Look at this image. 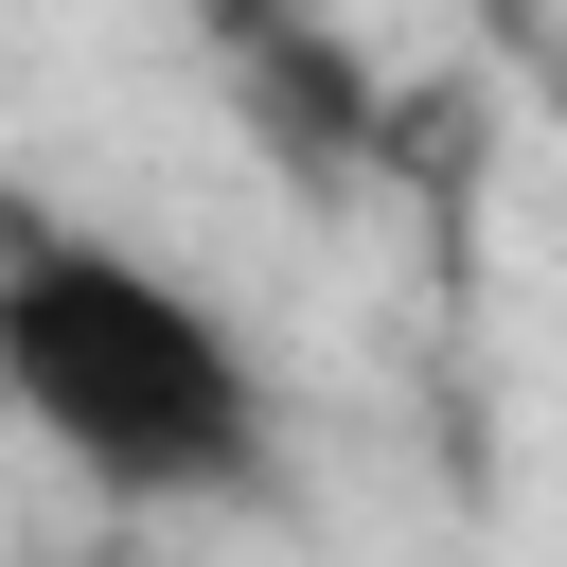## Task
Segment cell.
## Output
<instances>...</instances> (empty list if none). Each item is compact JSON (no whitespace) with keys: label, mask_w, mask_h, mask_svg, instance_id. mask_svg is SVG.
Segmentation results:
<instances>
[{"label":"cell","mask_w":567,"mask_h":567,"mask_svg":"<svg viewBox=\"0 0 567 567\" xmlns=\"http://www.w3.org/2000/svg\"><path fill=\"white\" fill-rule=\"evenodd\" d=\"M0 372L53 425V461L106 478V496H142V514L266 496V372L230 354V319L177 266L71 230L53 195L0 213Z\"/></svg>","instance_id":"cell-1"},{"label":"cell","mask_w":567,"mask_h":567,"mask_svg":"<svg viewBox=\"0 0 567 567\" xmlns=\"http://www.w3.org/2000/svg\"><path fill=\"white\" fill-rule=\"evenodd\" d=\"M301 18H319V0H213V53L248 71V53H266V35H301Z\"/></svg>","instance_id":"cell-2"}]
</instances>
